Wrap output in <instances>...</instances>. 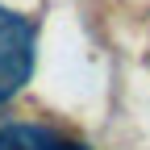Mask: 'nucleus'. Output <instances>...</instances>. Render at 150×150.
<instances>
[{
    "label": "nucleus",
    "mask_w": 150,
    "mask_h": 150,
    "mask_svg": "<svg viewBox=\"0 0 150 150\" xmlns=\"http://www.w3.org/2000/svg\"><path fill=\"white\" fill-rule=\"evenodd\" d=\"M38 63V29L29 17L0 4V104H8L29 83Z\"/></svg>",
    "instance_id": "obj_1"
},
{
    "label": "nucleus",
    "mask_w": 150,
    "mask_h": 150,
    "mask_svg": "<svg viewBox=\"0 0 150 150\" xmlns=\"http://www.w3.org/2000/svg\"><path fill=\"white\" fill-rule=\"evenodd\" d=\"M0 150H88L59 129L33 125V121H4L0 125Z\"/></svg>",
    "instance_id": "obj_2"
}]
</instances>
